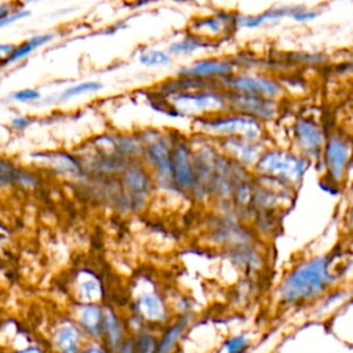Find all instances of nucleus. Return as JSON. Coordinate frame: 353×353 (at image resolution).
<instances>
[{"instance_id": "423d86ee", "label": "nucleus", "mask_w": 353, "mask_h": 353, "mask_svg": "<svg viewBox=\"0 0 353 353\" xmlns=\"http://www.w3.org/2000/svg\"><path fill=\"white\" fill-rule=\"evenodd\" d=\"M292 137L298 154L309 161L321 159L328 137L320 123L313 119H299L292 127Z\"/></svg>"}, {"instance_id": "20e7f679", "label": "nucleus", "mask_w": 353, "mask_h": 353, "mask_svg": "<svg viewBox=\"0 0 353 353\" xmlns=\"http://www.w3.org/2000/svg\"><path fill=\"white\" fill-rule=\"evenodd\" d=\"M352 150L353 145L343 135L335 132L327 138L321 161L325 170V179L335 186L343 183L349 175Z\"/></svg>"}, {"instance_id": "aec40b11", "label": "nucleus", "mask_w": 353, "mask_h": 353, "mask_svg": "<svg viewBox=\"0 0 353 353\" xmlns=\"http://www.w3.org/2000/svg\"><path fill=\"white\" fill-rule=\"evenodd\" d=\"M124 183L135 199H142L143 196H146L150 188V181L148 174L141 167H137V165L127 168L124 175Z\"/></svg>"}, {"instance_id": "9d476101", "label": "nucleus", "mask_w": 353, "mask_h": 353, "mask_svg": "<svg viewBox=\"0 0 353 353\" xmlns=\"http://www.w3.org/2000/svg\"><path fill=\"white\" fill-rule=\"evenodd\" d=\"M223 146L226 153L232 157V161L244 168L255 167L266 150L262 139L248 138H226L223 139Z\"/></svg>"}, {"instance_id": "c85d7f7f", "label": "nucleus", "mask_w": 353, "mask_h": 353, "mask_svg": "<svg viewBox=\"0 0 353 353\" xmlns=\"http://www.w3.org/2000/svg\"><path fill=\"white\" fill-rule=\"evenodd\" d=\"M320 15V10L317 8H305L302 6H295V10L291 14V19L295 22H309L316 19Z\"/></svg>"}, {"instance_id": "1a4fd4ad", "label": "nucleus", "mask_w": 353, "mask_h": 353, "mask_svg": "<svg viewBox=\"0 0 353 353\" xmlns=\"http://www.w3.org/2000/svg\"><path fill=\"white\" fill-rule=\"evenodd\" d=\"M87 335L74 321L65 320L51 332V353H81L87 347Z\"/></svg>"}, {"instance_id": "473e14b6", "label": "nucleus", "mask_w": 353, "mask_h": 353, "mask_svg": "<svg viewBox=\"0 0 353 353\" xmlns=\"http://www.w3.org/2000/svg\"><path fill=\"white\" fill-rule=\"evenodd\" d=\"M81 353H110L103 343L94 342L91 345H87V347Z\"/></svg>"}, {"instance_id": "58836bf2", "label": "nucleus", "mask_w": 353, "mask_h": 353, "mask_svg": "<svg viewBox=\"0 0 353 353\" xmlns=\"http://www.w3.org/2000/svg\"><path fill=\"white\" fill-rule=\"evenodd\" d=\"M352 188H353V186H352ZM352 193H353V189H352Z\"/></svg>"}, {"instance_id": "5701e85b", "label": "nucleus", "mask_w": 353, "mask_h": 353, "mask_svg": "<svg viewBox=\"0 0 353 353\" xmlns=\"http://www.w3.org/2000/svg\"><path fill=\"white\" fill-rule=\"evenodd\" d=\"M52 39L51 34H37L30 37L28 41H25L23 44H21L19 47H15L14 52L10 55V58H7L4 61V63H11V62H17L19 59H22L23 57H26L28 54H30L34 48L46 44L47 41H50Z\"/></svg>"}, {"instance_id": "dca6fc26", "label": "nucleus", "mask_w": 353, "mask_h": 353, "mask_svg": "<svg viewBox=\"0 0 353 353\" xmlns=\"http://www.w3.org/2000/svg\"><path fill=\"white\" fill-rule=\"evenodd\" d=\"M103 296V288L99 279L90 273L83 272L77 276L76 280V298L81 302V305L98 303Z\"/></svg>"}, {"instance_id": "ddd939ff", "label": "nucleus", "mask_w": 353, "mask_h": 353, "mask_svg": "<svg viewBox=\"0 0 353 353\" xmlns=\"http://www.w3.org/2000/svg\"><path fill=\"white\" fill-rule=\"evenodd\" d=\"M171 175L181 189H190L196 182L194 165L185 145H178L171 156Z\"/></svg>"}, {"instance_id": "f704fd0d", "label": "nucleus", "mask_w": 353, "mask_h": 353, "mask_svg": "<svg viewBox=\"0 0 353 353\" xmlns=\"http://www.w3.org/2000/svg\"><path fill=\"white\" fill-rule=\"evenodd\" d=\"M29 119L28 117H15L14 120H12V125L15 127V128H18V130H22V128H25V127H28L29 125Z\"/></svg>"}, {"instance_id": "c756f323", "label": "nucleus", "mask_w": 353, "mask_h": 353, "mask_svg": "<svg viewBox=\"0 0 353 353\" xmlns=\"http://www.w3.org/2000/svg\"><path fill=\"white\" fill-rule=\"evenodd\" d=\"M18 178H19L18 170L8 161L0 159V183L1 185L11 183V182H15Z\"/></svg>"}, {"instance_id": "6e6552de", "label": "nucleus", "mask_w": 353, "mask_h": 353, "mask_svg": "<svg viewBox=\"0 0 353 353\" xmlns=\"http://www.w3.org/2000/svg\"><path fill=\"white\" fill-rule=\"evenodd\" d=\"M228 103L232 112L256 119L261 123L274 119L279 112L277 101L254 97V95L239 94V92H229Z\"/></svg>"}, {"instance_id": "c9c22d12", "label": "nucleus", "mask_w": 353, "mask_h": 353, "mask_svg": "<svg viewBox=\"0 0 353 353\" xmlns=\"http://www.w3.org/2000/svg\"><path fill=\"white\" fill-rule=\"evenodd\" d=\"M117 353H134V339L128 338L125 345Z\"/></svg>"}, {"instance_id": "9b49d317", "label": "nucleus", "mask_w": 353, "mask_h": 353, "mask_svg": "<svg viewBox=\"0 0 353 353\" xmlns=\"http://www.w3.org/2000/svg\"><path fill=\"white\" fill-rule=\"evenodd\" d=\"M137 316L152 324H164L168 320V309L161 295L153 290L143 291L137 298Z\"/></svg>"}, {"instance_id": "7c9ffc66", "label": "nucleus", "mask_w": 353, "mask_h": 353, "mask_svg": "<svg viewBox=\"0 0 353 353\" xmlns=\"http://www.w3.org/2000/svg\"><path fill=\"white\" fill-rule=\"evenodd\" d=\"M12 98H14V101H18V102H32V101H36L40 98V92L36 90H32V88H25V90L15 92L12 95Z\"/></svg>"}, {"instance_id": "412c9836", "label": "nucleus", "mask_w": 353, "mask_h": 353, "mask_svg": "<svg viewBox=\"0 0 353 353\" xmlns=\"http://www.w3.org/2000/svg\"><path fill=\"white\" fill-rule=\"evenodd\" d=\"M148 153L153 161V164L157 167L159 172L163 176L171 175V153L167 148V145L161 141L150 142L148 146Z\"/></svg>"}, {"instance_id": "f3484780", "label": "nucleus", "mask_w": 353, "mask_h": 353, "mask_svg": "<svg viewBox=\"0 0 353 353\" xmlns=\"http://www.w3.org/2000/svg\"><path fill=\"white\" fill-rule=\"evenodd\" d=\"M232 26L236 25V15L229 12H221L218 15L203 18L197 22H194L193 29L197 32L196 34H211V36H219L223 34V32L229 30Z\"/></svg>"}, {"instance_id": "cd10ccee", "label": "nucleus", "mask_w": 353, "mask_h": 353, "mask_svg": "<svg viewBox=\"0 0 353 353\" xmlns=\"http://www.w3.org/2000/svg\"><path fill=\"white\" fill-rule=\"evenodd\" d=\"M141 62L146 66H163V65H167L171 58L163 52V51H159V50H149V51H145L141 54Z\"/></svg>"}, {"instance_id": "ea45409f", "label": "nucleus", "mask_w": 353, "mask_h": 353, "mask_svg": "<svg viewBox=\"0 0 353 353\" xmlns=\"http://www.w3.org/2000/svg\"><path fill=\"white\" fill-rule=\"evenodd\" d=\"M352 266H353V262H352Z\"/></svg>"}, {"instance_id": "4c0bfd02", "label": "nucleus", "mask_w": 353, "mask_h": 353, "mask_svg": "<svg viewBox=\"0 0 353 353\" xmlns=\"http://www.w3.org/2000/svg\"><path fill=\"white\" fill-rule=\"evenodd\" d=\"M349 172H353V150H352V159H350V164H349Z\"/></svg>"}, {"instance_id": "72a5a7b5", "label": "nucleus", "mask_w": 353, "mask_h": 353, "mask_svg": "<svg viewBox=\"0 0 353 353\" xmlns=\"http://www.w3.org/2000/svg\"><path fill=\"white\" fill-rule=\"evenodd\" d=\"M12 353H47V352L44 349L39 347V346L32 345V346H26V347H22V349H17Z\"/></svg>"}, {"instance_id": "39448f33", "label": "nucleus", "mask_w": 353, "mask_h": 353, "mask_svg": "<svg viewBox=\"0 0 353 353\" xmlns=\"http://www.w3.org/2000/svg\"><path fill=\"white\" fill-rule=\"evenodd\" d=\"M172 102L181 113L186 114H219L229 109L228 95L216 91L183 92L172 98Z\"/></svg>"}, {"instance_id": "393cba45", "label": "nucleus", "mask_w": 353, "mask_h": 353, "mask_svg": "<svg viewBox=\"0 0 353 353\" xmlns=\"http://www.w3.org/2000/svg\"><path fill=\"white\" fill-rule=\"evenodd\" d=\"M251 346V339L245 334H239L228 338L222 345V353H247Z\"/></svg>"}, {"instance_id": "f257e3e1", "label": "nucleus", "mask_w": 353, "mask_h": 353, "mask_svg": "<svg viewBox=\"0 0 353 353\" xmlns=\"http://www.w3.org/2000/svg\"><path fill=\"white\" fill-rule=\"evenodd\" d=\"M334 254L317 255L292 268L280 281L276 295L284 306L307 303L324 295L336 283Z\"/></svg>"}, {"instance_id": "0eeeda50", "label": "nucleus", "mask_w": 353, "mask_h": 353, "mask_svg": "<svg viewBox=\"0 0 353 353\" xmlns=\"http://www.w3.org/2000/svg\"><path fill=\"white\" fill-rule=\"evenodd\" d=\"M230 92L261 97L277 101L283 95V87L273 79L261 74L230 76L223 80Z\"/></svg>"}, {"instance_id": "f8f14e48", "label": "nucleus", "mask_w": 353, "mask_h": 353, "mask_svg": "<svg viewBox=\"0 0 353 353\" xmlns=\"http://www.w3.org/2000/svg\"><path fill=\"white\" fill-rule=\"evenodd\" d=\"M234 65L219 59H203L179 70V76L185 79H228L233 74Z\"/></svg>"}, {"instance_id": "4468645a", "label": "nucleus", "mask_w": 353, "mask_h": 353, "mask_svg": "<svg viewBox=\"0 0 353 353\" xmlns=\"http://www.w3.org/2000/svg\"><path fill=\"white\" fill-rule=\"evenodd\" d=\"M103 320L105 310L98 303L81 305L77 313V324L84 334L98 343L103 341Z\"/></svg>"}, {"instance_id": "2eb2a0df", "label": "nucleus", "mask_w": 353, "mask_h": 353, "mask_svg": "<svg viewBox=\"0 0 353 353\" xmlns=\"http://www.w3.org/2000/svg\"><path fill=\"white\" fill-rule=\"evenodd\" d=\"M128 341L125 327L120 317L110 309L105 310L103 320V341L102 343L110 353H117Z\"/></svg>"}, {"instance_id": "4be33fe9", "label": "nucleus", "mask_w": 353, "mask_h": 353, "mask_svg": "<svg viewBox=\"0 0 353 353\" xmlns=\"http://www.w3.org/2000/svg\"><path fill=\"white\" fill-rule=\"evenodd\" d=\"M237 263L250 272H256L263 268V256L251 244L236 247L234 250Z\"/></svg>"}, {"instance_id": "a878e982", "label": "nucleus", "mask_w": 353, "mask_h": 353, "mask_svg": "<svg viewBox=\"0 0 353 353\" xmlns=\"http://www.w3.org/2000/svg\"><path fill=\"white\" fill-rule=\"evenodd\" d=\"M157 338L149 332H139L134 339V353H156Z\"/></svg>"}, {"instance_id": "2f4dec72", "label": "nucleus", "mask_w": 353, "mask_h": 353, "mask_svg": "<svg viewBox=\"0 0 353 353\" xmlns=\"http://www.w3.org/2000/svg\"><path fill=\"white\" fill-rule=\"evenodd\" d=\"M29 15H30L29 11H15L14 14H11V15L6 17L3 21H0V28L8 26V25H11V23H14V22H17V21L25 18V17H29Z\"/></svg>"}, {"instance_id": "6ab92c4d", "label": "nucleus", "mask_w": 353, "mask_h": 353, "mask_svg": "<svg viewBox=\"0 0 353 353\" xmlns=\"http://www.w3.org/2000/svg\"><path fill=\"white\" fill-rule=\"evenodd\" d=\"M186 328H188L186 317L168 325V328L163 332L161 338L157 341L156 353H172L176 349L178 343L181 342L182 336L185 335Z\"/></svg>"}, {"instance_id": "bb28decb", "label": "nucleus", "mask_w": 353, "mask_h": 353, "mask_svg": "<svg viewBox=\"0 0 353 353\" xmlns=\"http://www.w3.org/2000/svg\"><path fill=\"white\" fill-rule=\"evenodd\" d=\"M102 88V84L98 81H85V83H80L77 85H73L70 88H66L62 92V99H69L72 97H77L81 94H87V92H95L99 91Z\"/></svg>"}, {"instance_id": "f03ea898", "label": "nucleus", "mask_w": 353, "mask_h": 353, "mask_svg": "<svg viewBox=\"0 0 353 353\" xmlns=\"http://www.w3.org/2000/svg\"><path fill=\"white\" fill-rule=\"evenodd\" d=\"M309 165L310 161L298 153L266 149L254 170L259 178L272 179L292 190L301 185Z\"/></svg>"}, {"instance_id": "b1692460", "label": "nucleus", "mask_w": 353, "mask_h": 353, "mask_svg": "<svg viewBox=\"0 0 353 353\" xmlns=\"http://www.w3.org/2000/svg\"><path fill=\"white\" fill-rule=\"evenodd\" d=\"M205 47H208V43L201 36L194 34V36H189V37H186V39H183L181 41L172 43L170 46V50L172 52H183V54H186V52H193V51H196L199 48H205Z\"/></svg>"}, {"instance_id": "e433bc0d", "label": "nucleus", "mask_w": 353, "mask_h": 353, "mask_svg": "<svg viewBox=\"0 0 353 353\" xmlns=\"http://www.w3.org/2000/svg\"><path fill=\"white\" fill-rule=\"evenodd\" d=\"M8 11H10L8 4H1L0 6V21H3L6 17H8Z\"/></svg>"}, {"instance_id": "7ed1b4c3", "label": "nucleus", "mask_w": 353, "mask_h": 353, "mask_svg": "<svg viewBox=\"0 0 353 353\" xmlns=\"http://www.w3.org/2000/svg\"><path fill=\"white\" fill-rule=\"evenodd\" d=\"M203 127L207 132L226 138H248V139H262L263 137V123L256 119L232 113H219L207 120H204Z\"/></svg>"}, {"instance_id": "a211bd4d", "label": "nucleus", "mask_w": 353, "mask_h": 353, "mask_svg": "<svg viewBox=\"0 0 353 353\" xmlns=\"http://www.w3.org/2000/svg\"><path fill=\"white\" fill-rule=\"evenodd\" d=\"M294 10H295V6H285V7L270 8L256 15H236V25L247 29L259 28L270 21H277L283 17H291Z\"/></svg>"}]
</instances>
